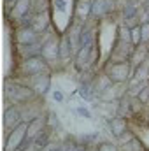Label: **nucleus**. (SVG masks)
Segmentation results:
<instances>
[{
	"instance_id": "f257e3e1",
	"label": "nucleus",
	"mask_w": 149,
	"mask_h": 151,
	"mask_svg": "<svg viewBox=\"0 0 149 151\" xmlns=\"http://www.w3.org/2000/svg\"><path fill=\"white\" fill-rule=\"evenodd\" d=\"M27 130H28V123L21 121L16 128H12L7 137H5V151H16L21 150L25 146V139H27Z\"/></svg>"
},
{
	"instance_id": "f03ea898",
	"label": "nucleus",
	"mask_w": 149,
	"mask_h": 151,
	"mask_svg": "<svg viewBox=\"0 0 149 151\" xmlns=\"http://www.w3.org/2000/svg\"><path fill=\"white\" fill-rule=\"evenodd\" d=\"M35 95L37 93H35L34 88L23 86V84H11V86H7V97H9V100H12L16 104L30 102Z\"/></svg>"
},
{
	"instance_id": "7ed1b4c3",
	"label": "nucleus",
	"mask_w": 149,
	"mask_h": 151,
	"mask_svg": "<svg viewBox=\"0 0 149 151\" xmlns=\"http://www.w3.org/2000/svg\"><path fill=\"white\" fill-rule=\"evenodd\" d=\"M46 127H47V118H46V116H37V118H34V119L28 123L27 139H25V146H23V148H27V144H34L39 137L46 132Z\"/></svg>"
},
{
	"instance_id": "20e7f679",
	"label": "nucleus",
	"mask_w": 149,
	"mask_h": 151,
	"mask_svg": "<svg viewBox=\"0 0 149 151\" xmlns=\"http://www.w3.org/2000/svg\"><path fill=\"white\" fill-rule=\"evenodd\" d=\"M130 70L132 65L128 62H114L107 70V79L111 83H125L130 77Z\"/></svg>"
},
{
	"instance_id": "39448f33",
	"label": "nucleus",
	"mask_w": 149,
	"mask_h": 151,
	"mask_svg": "<svg viewBox=\"0 0 149 151\" xmlns=\"http://www.w3.org/2000/svg\"><path fill=\"white\" fill-rule=\"evenodd\" d=\"M21 70L27 76H35L40 72H47V63L44 62L42 56H30L23 62L21 65Z\"/></svg>"
},
{
	"instance_id": "423d86ee",
	"label": "nucleus",
	"mask_w": 149,
	"mask_h": 151,
	"mask_svg": "<svg viewBox=\"0 0 149 151\" xmlns=\"http://www.w3.org/2000/svg\"><path fill=\"white\" fill-rule=\"evenodd\" d=\"M16 40L21 44V46H30V44H35L39 40V32L34 27H23L16 32Z\"/></svg>"
},
{
	"instance_id": "0eeeda50",
	"label": "nucleus",
	"mask_w": 149,
	"mask_h": 151,
	"mask_svg": "<svg viewBox=\"0 0 149 151\" xmlns=\"http://www.w3.org/2000/svg\"><path fill=\"white\" fill-rule=\"evenodd\" d=\"M30 77H32V88L35 90L37 95H44L49 90V84H51V76H49V72H40V74L30 76Z\"/></svg>"
},
{
	"instance_id": "6e6552de",
	"label": "nucleus",
	"mask_w": 149,
	"mask_h": 151,
	"mask_svg": "<svg viewBox=\"0 0 149 151\" xmlns=\"http://www.w3.org/2000/svg\"><path fill=\"white\" fill-rule=\"evenodd\" d=\"M23 119H21V113L16 109V107H9V109H5V113H4V125H5V128H16L19 123H21Z\"/></svg>"
},
{
	"instance_id": "1a4fd4ad",
	"label": "nucleus",
	"mask_w": 149,
	"mask_h": 151,
	"mask_svg": "<svg viewBox=\"0 0 149 151\" xmlns=\"http://www.w3.org/2000/svg\"><path fill=\"white\" fill-rule=\"evenodd\" d=\"M72 53H74V49H72L69 34H65L63 37L60 39V44H58V58L60 60H67V58L72 56Z\"/></svg>"
},
{
	"instance_id": "9d476101",
	"label": "nucleus",
	"mask_w": 149,
	"mask_h": 151,
	"mask_svg": "<svg viewBox=\"0 0 149 151\" xmlns=\"http://www.w3.org/2000/svg\"><path fill=\"white\" fill-rule=\"evenodd\" d=\"M109 127H111L112 135H116V137H121L123 134L128 132V123H126V119L121 118V116H117V118L111 119V121H109Z\"/></svg>"
},
{
	"instance_id": "9b49d317",
	"label": "nucleus",
	"mask_w": 149,
	"mask_h": 151,
	"mask_svg": "<svg viewBox=\"0 0 149 151\" xmlns=\"http://www.w3.org/2000/svg\"><path fill=\"white\" fill-rule=\"evenodd\" d=\"M112 7V2L111 0H95L91 4V16H104L111 11Z\"/></svg>"
},
{
	"instance_id": "f8f14e48",
	"label": "nucleus",
	"mask_w": 149,
	"mask_h": 151,
	"mask_svg": "<svg viewBox=\"0 0 149 151\" xmlns=\"http://www.w3.org/2000/svg\"><path fill=\"white\" fill-rule=\"evenodd\" d=\"M28 11H30V0H16V4L11 9V14L16 19H19V18H25Z\"/></svg>"
},
{
	"instance_id": "ddd939ff",
	"label": "nucleus",
	"mask_w": 149,
	"mask_h": 151,
	"mask_svg": "<svg viewBox=\"0 0 149 151\" xmlns=\"http://www.w3.org/2000/svg\"><path fill=\"white\" fill-rule=\"evenodd\" d=\"M58 44H60V40L56 42L54 39H49V40L42 46V55H44L47 60H54V58H58Z\"/></svg>"
},
{
	"instance_id": "4468645a",
	"label": "nucleus",
	"mask_w": 149,
	"mask_h": 151,
	"mask_svg": "<svg viewBox=\"0 0 149 151\" xmlns=\"http://www.w3.org/2000/svg\"><path fill=\"white\" fill-rule=\"evenodd\" d=\"M133 79L139 81V83H146L149 79V65L146 62H142V63L133 67Z\"/></svg>"
},
{
	"instance_id": "2eb2a0df",
	"label": "nucleus",
	"mask_w": 149,
	"mask_h": 151,
	"mask_svg": "<svg viewBox=\"0 0 149 151\" xmlns=\"http://www.w3.org/2000/svg\"><path fill=\"white\" fill-rule=\"evenodd\" d=\"M35 18H37V19H34L30 27H34L39 34H40V32H44V30L47 28V23H49L47 11H44V12H37V14H35Z\"/></svg>"
},
{
	"instance_id": "dca6fc26",
	"label": "nucleus",
	"mask_w": 149,
	"mask_h": 151,
	"mask_svg": "<svg viewBox=\"0 0 149 151\" xmlns=\"http://www.w3.org/2000/svg\"><path fill=\"white\" fill-rule=\"evenodd\" d=\"M47 141H49V128H47V130H46V132H44V134H42V135L39 137L37 141L34 142V146H35L37 150L42 151L44 148H46V146H47Z\"/></svg>"
},
{
	"instance_id": "f3484780",
	"label": "nucleus",
	"mask_w": 149,
	"mask_h": 151,
	"mask_svg": "<svg viewBox=\"0 0 149 151\" xmlns=\"http://www.w3.org/2000/svg\"><path fill=\"white\" fill-rule=\"evenodd\" d=\"M142 42V34H140V25L133 27L132 28V44L133 46H139Z\"/></svg>"
},
{
	"instance_id": "a211bd4d",
	"label": "nucleus",
	"mask_w": 149,
	"mask_h": 151,
	"mask_svg": "<svg viewBox=\"0 0 149 151\" xmlns=\"http://www.w3.org/2000/svg\"><path fill=\"white\" fill-rule=\"evenodd\" d=\"M137 99L142 102V104H149V86H142L137 93Z\"/></svg>"
},
{
	"instance_id": "6ab92c4d",
	"label": "nucleus",
	"mask_w": 149,
	"mask_h": 151,
	"mask_svg": "<svg viewBox=\"0 0 149 151\" xmlns=\"http://www.w3.org/2000/svg\"><path fill=\"white\" fill-rule=\"evenodd\" d=\"M140 34H142V42H149V21L140 25Z\"/></svg>"
},
{
	"instance_id": "aec40b11",
	"label": "nucleus",
	"mask_w": 149,
	"mask_h": 151,
	"mask_svg": "<svg viewBox=\"0 0 149 151\" xmlns=\"http://www.w3.org/2000/svg\"><path fill=\"white\" fill-rule=\"evenodd\" d=\"M79 93L82 95V99H86V100H90L91 97H93V91L88 88V86H81V90H79Z\"/></svg>"
},
{
	"instance_id": "412c9836",
	"label": "nucleus",
	"mask_w": 149,
	"mask_h": 151,
	"mask_svg": "<svg viewBox=\"0 0 149 151\" xmlns=\"http://www.w3.org/2000/svg\"><path fill=\"white\" fill-rule=\"evenodd\" d=\"M98 150L100 151H117V148H116L114 144H111V142H102V144L98 146Z\"/></svg>"
},
{
	"instance_id": "4be33fe9",
	"label": "nucleus",
	"mask_w": 149,
	"mask_h": 151,
	"mask_svg": "<svg viewBox=\"0 0 149 151\" xmlns=\"http://www.w3.org/2000/svg\"><path fill=\"white\" fill-rule=\"evenodd\" d=\"M75 114H81L84 118H91V113L88 109H84V107H75Z\"/></svg>"
},
{
	"instance_id": "5701e85b",
	"label": "nucleus",
	"mask_w": 149,
	"mask_h": 151,
	"mask_svg": "<svg viewBox=\"0 0 149 151\" xmlns=\"http://www.w3.org/2000/svg\"><path fill=\"white\" fill-rule=\"evenodd\" d=\"M53 99H54V100H56V102H60V104H62V102H63V99H65V97H63V93H62V91H60V90H56V91H54V93H53Z\"/></svg>"
},
{
	"instance_id": "b1692460",
	"label": "nucleus",
	"mask_w": 149,
	"mask_h": 151,
	"mask_svg": "<svg viewBox=\"0 0 149 151\" xmlns=\"http://www.w3.org/2000/svg\"><path fill=\"white\" fill-rule=\"evenodd\" d=\"M54 4H56L58 9H62V11L65 9V2H63V0H54Z\"/></svg>"
},
{
	"instance_id": "393cba45",
	"label": "nucleus",
	"mask_w": 149,
	"mask_h": 151,
	"mask_svg": "<svg viewBox=\"0 0 149 151\" xmlns=\"http://www.w3.org/2000/svg\"><path fill=\"white\" fill-rule=\"evenodd\" d=\"M5 2H12V0H5Z\"/></svg>"
},
{
	"instance_id": "a878e982",
	"label": "nucleus",
	"mask_w": 149,
	"mask_h": 151,
	"mask_svg": "<svg viewBox=\"0 0 149 151\" xmlns=\"http://www.w3.org/2000/svg\"><path fill=\"white\" fill-rule=\"evenodd\" d=\"M93 151H100V150H93Z\"/></svg>"
},
{
	"instance_id": "bb28decb",
	"label": "nucleus",
	"mask_w": 149,
	"mask_h": 151,
	"mask_svg": "<svg viewBox=\"0 0 149 151\" xmlns=\"http://www.w3.org/2000/svg\"><path fill=\"white\" fill-rule=\"evenodd\" d=\"M84 151H86V150H84Z\"/></svg>"
}]
</instances>
